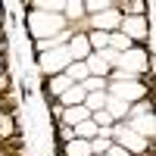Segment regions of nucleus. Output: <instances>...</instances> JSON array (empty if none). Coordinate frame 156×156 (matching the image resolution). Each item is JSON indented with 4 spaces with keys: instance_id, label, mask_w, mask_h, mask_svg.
<instances>
[{
    "instance_id": "1",
    "label": "nucleus",
    "mask_w": 156,
    "mask_h": 156,
    "mask_svg": "<svg viewBox=\"0 0 156 156\" xmlns=\"http://www.w3.org/2000/svg\"><path fill=\"white\" fill-rule=\"evenodd\" d=\"M28 25H31V34L41 41L44 34H62V16L59 12H31V19H28Z\"/></svg>"
},
{
    "instance_id": "2",
    "label": "nucleus",
    "mask_w": 156,
    "mask_h": 156,
    "mask_svg": "<svg viewBox=\"0 0 156 156\" xmlns=\"http://www.w3.org/2000/svg\"><path fill=\"white\" fill-rule=\"evenodd\" d=\"M119 78H134V75H140L147 69V50H137V47H131V50H125V53H119Z\"/></svg>"
},
{
    "instance_id": "3",
    "label": "nucleus",
    "mask_w": 156,
    "mask_h": 156,
    "mask_svg": "<svg viewBox=\"0 0 156 156\" xmlns=\"http://www.w3.org/2000/svg\"><path fill=\"white\" fill-rule=\"evenodd\" d=\"M109 87V97H115V100H125V103H131V100H140L147 94V87L137 81V78H115L112 84H106Z\"/></svg>"
},
{
    "instance_id": "4",
    "label": "nucleus",
    "mask_w": 156,
    "mask_h": 156,
    "mask_svg": "<svg viewBox=\"0 0 156 156\" xmlns=\"http://www.w3.org/2000/svg\"><path fill=\"white\" fill-rule=\"evenodd\" d=\"M112 137L119 140V147L128 150V153H140V150H147V137H140L131 125H112Z\"/></svg>"
},
{
    "instance_id": "5",
    "label": "nucleus",
    "mask_w": 156,
    "mask_h": 156,
    "mask_svg": "<svg viewBox=\"0 0 156 156\" xmlns=\"http://www.w3.org/2000/svg\"><path fill=\"white\" fill-rule=\"evenodd\" d=\"M69 62H72V56H69V50H66V47H53V50H47V53H41V69L50 72V75L66 72Z\"/></svg>"
},
{
    "instance_id": "6",
    "label": "nucleus",
    "mask_w": 156,
    "mask_h": 156,
    "mask_svg": "<svg viewBox=\"0 0 156 156\" xmlns=\"http://www.w3.org/2000/svg\"><path fill=\"white\" fill-rule=\"evenodd\" d=\"M122 34L128 37V41H131V37H147V22L140 19V16H131V19H125L122 25Z\"/></svg>"
},
{
    "instance_id": "7",
    "label": "nucleus",
    "mask_w": 156,
    "mask_h": 156,
    "mask_svg": "<svg viewBox=\"0 0 156 156\" xmlns=\"http://www.w3.org/2000/svg\"><path fill=\"white\" fill-rule=\"evenodd\" d=\"M84 97H87L84 87H81V84H72L66 94H59V106H62V109H69V106H81Z\"/></svg>"
},
{
    "instance_id": "8",
    "label": "nucleus",
    "mask_w": 156,
    "mask_h": 156,
    "mask_svg": "<svg viewBox=\"0 0 156 156\" xmlns=\"http://www.w3.org/2000/svg\"><path fill=\"white\" fill-rule=\"evenodd\" d=\"M66 50H69V56H72L75 62H84V59H87V50H90V47H87V37H84V34H75L72 44H69Z\"/></svg>"
},
{
    "instance_id": "9",
    "label": "nucleus",
    "mask_w": 156,
    "mask_h": 156,
    "mask_svg": "<svg viewBox=\"0 0 156 156\" xmlns=\"http://www.w3.org/2000/svg\"><path fill=\"white\" fill-rule=\"evenodd\" d=\"M62 119H66V125H81V122L90 119V109L84 106V103H81V106H69V109H62Z\"/></svg>"
},
{
    "instance_id": "10",
    "label": "nucleus",
    "mask_w": 156,
    "mask_h": 156,
    "mask_svg": "<svg viewBox=\"0 0 156 156\" xmlns=\"http://www.w3.org/2000/svg\"><path fill=\"white\" fill-rule=\"evenodd\" d=\"M115 25H122V16L115 9H106V12H100V16H94V31H106V28H115Z\"/></svg>"
},
{
    "instance_id": "11",
    "label": "nucleus",
    "mask_w": 156,
    "mask_h": 156,
    "mask_svg": "<svg viewBox=\"0 0 156 156\" xmlns=\"http://www.w3.org/2000/svg\"><path fill=\"white\" fill-rule=\"evenodd\" d=\"M131 119H134V131L140 134V137H150L153 134V112H137V115H131Z\"/></svg>"
},
{
    "instance_id": "12",
    "label": "nucleus",
    "mask_w": 156,
    "mask_h": 156,
    "mask_svg": "<svg viewBox=\"0 0 156 156\" xmlns=\"http://www.w3.org/2000/svg\"><path fill=\"white\" fill-rule=\"evenodd\" d=\"M103 109H106V112L112 115V122H115V119H122V115H128V109H131V106H128L125 100H115V97L106 94V106H103Z\"/></svg>"
},
{
    "instance_id": "13",
    "label": "nucleus",
    "mask_w": 156,
    "mask_h": 156,
    "mask_svg": "<svg viewBox=\"0 0 156 156\" xmlns=\"http://www.w3.org/2000/svg\"><path fill=\"white\" fill-rule=\"evenodd\" d=\"M66 156H90V140H81V137L66 140Z\"/></svg>"
},
{
    "instance_id": "14",
    "label": "nucleus",
    "mask_w": 156,
    "mask_h": 156,
    "mask_svg": "<svg viewBox=\"0 0 156 156\" xmlns=\"http://www.w3.org/2000/svg\"><path fill=\"white\" fill-rule=\"evenodd\" d=\"M66 78L72 84H81L87 78V66H84V62H69V66H66Z\"/></svg>"
},
{
    "instance_id": "15",
    "label": "nucleus",
    "mask_w": 156,
    "mask_h": 156,
    "mask_svg": "<svg viewBox=\"0 0 156 156\" xmlns=\"http://www.w3.org/2000/svg\"><path fill=\"white\" fill-rule=\"evenodd\" d=\"M84 37H87V47H94L97 53L109 47V31H90V34H84Z\"/></svg>"
},
{
    "instance_id": "16",
    "label": "nucleus",
    "mask_w": 156,
    "mask_h": 156,
    "mask_svg": "<svg viewBox=\"0 0 156 156\" xmlns=\"http://www.w3.org/2000/svg\"><path fill=\"white\" fill-rule=\"evenodd\" d=\"M84 106H87L90 112L103 109V106H106V90H90V94L84 97Z\"/></svg>"
},
{
    "instance_id": "17",
    "label": "nucleus",
    "mask_w": 156,
    "mask_h": 156,
    "mask_svg": "<svg viewBox=\"0 0 156 156\" xmlns=\"http://www.w3.org/2000/svg\"><path fill=\"white\" fill-rule=\"evenodd\" d=\"M72 134H75V137H81V140H94V137H97V125L87 119V122H81V125H75V128H72Z\"/></svg>"
},
{
    "instance_id": "18",
    "label": "nucleus",
    "mask_w": 156,
    "mask_h": 156,
    "mask_svg": "<svg viewBox=\"0 0 156 156\" xmlns=\"http://www.w3.org/2000/svg\"><path fill=\"white\" fill-rule=\"evenodd\" d=\"M109 50H115V53H125V50H131V41H128L122 31H112V34H109Z\"/></svg>"
},
{
    "instance_id": "19",
    "label": "nucleus",
    "mask_w": 156,
    "mask_h": 156,
    "mask_svg": "<svg viewBox=\"0 0 156 156\" xmlns=\"http://www.w3.org/2000/svg\"><path fill=\"white\" fill-rule=\"evenodd\" d=\"M69 87H72V81H69V78H66V75H56V78H53V81H50V90H53V94H56V97H59V94H66V90H69Z\"/></svg>"
},
{
    "instance_id": "20",
    "label": "nucleus",
    "mask_w": 156,
    "mask_h": 156,
    "mask_svg": "<svg viewBox=\"0 0 156 156\" xmlns=\"http://www.w3.org/2000/svg\"><path fill=\"white\" fill-rule=\"evenodd\" d=\"M112 144H109V137H94L90 140V156H100V153H106Z\"/></svg>"
},
{
    "instance_id": "21",
    "label": "nucleus",
    "mask_w": 156,
    "mask_h": 156,
    "mask_svg": "<svg viewBox=\"0 0 156 156\" xmlns=\"http://www.w3.org/2000/svg\"><path fill=\"white\" fill-rule=\"evenodd\" d=\"M66 16H69V19H81V16H84V3L69 0V3H66Z\"/></svg>"
},
{
    "instance_id": "22",
    "label": "nucleus",
    "mask_w": 156,
    "mask_h": 156,
    "mask_svg": "<svg viewBox=\"0 0 156 156\" xmlns=\"http://www.w3.org/2000/svg\"><path fill=\"white\" fill-rule=\"evenodd\" d=\"M106 156H131V153L122 150V147H109V150H106Z\"/></svg>"
},
{
    "instance_id": "23",
    "label": "nucleus",
    "mask_w": 156,
    "mask_h": 156,
    "mask_svg": "<svg viewBox=\"0 0 156 156\" xmlns=\"http://www.w3.org/2000/svg\"><path fill=\"white\" fill-rule=\"evenodd\" d=\"M100 156H106V153H100Z\"/></svg>"
}]
</instances>
